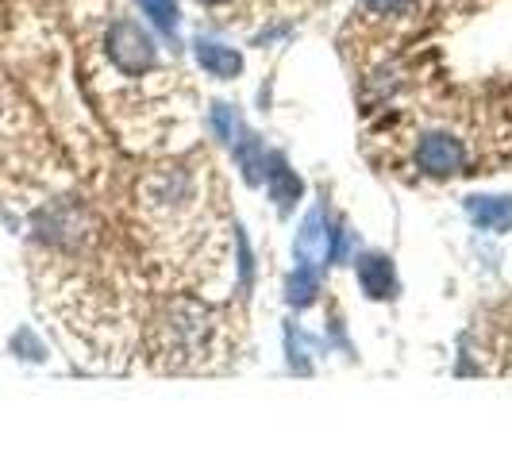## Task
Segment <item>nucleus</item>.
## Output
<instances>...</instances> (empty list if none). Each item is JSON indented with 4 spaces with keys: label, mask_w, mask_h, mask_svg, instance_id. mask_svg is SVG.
I'll return each mask as SVG.
<instances>
[{
    "label": "nucleus",
    "mask_w": 512,
    "mask_h": 462,
    "mask_svg": "<svg viewBox=\"0 0 512 462\" xmlns=\"http://www.w3.org/2000/svg\"><path fill=\"white\" fill-rule=\"evenodd\" d=\"M139 4H143V12L151 16V24L158 31H166V35L178 31V0H139Z\"/></svg>",
    "instance_id": "9"
},
{
    "label": "nucleus",
    "mask_w": 512,
    "mask_h": 462,
    "mask_svg": "<svg viewBox=\"0 0 512 462\" xmlns=\"http://www.w3.org/2000/svg\"><path fill=\"white\" fill-rule=\"evenodd\" d=\"M205 4H224V0H205Z\"/></svg>",
    "instance_id": "13"
},
{
    "label": "nucleus",
    "mask_w": 512,
    "mask_h": 462,
    "mask_svg": "<svg viewBox=\"0 0 512 462\" xmlns=\"http://www.w3.org/2000/svg\"><path fill=\"white\" fill-rule=\"evenodd\" d=\"M197 62H201L212 77H224V81L243 70L239 51H235V47H224V43H212V39H201V43H197Z\"/></svg>",
    "instance_id": "6"
},
{
    "label": "nucleus",
    "mask_w": 512,
    "mask_h": 462,
    "mask_svg": "<svg viewBox=\"0 0 512 462\" xmlns=\"http://www.w3.org/2000/svg\"><path fill=\"white\" fill-rule=\"evenodd\" d=\"M212 128H216V135L224 143H235V112H231L228 104H216L212 108Z\"/></svg>",
    "instance_id": "11"
},
{
    "label": "nucleus",
    "mask_w": 512,
    "mask_h": 462,
    "mask_svg": "<svg viewBox=\"0 0 512 462\" xmlns=\"http://www.w3.org/2000/svg\"><path fill=\"white\" fill-rule=\"evenodd\" d=\"M235 158H239V166H243V178H247V181H262V178H266V151L258 147L255 135H247V139H239V143H235Z\"/></svg>",
    "instance_id": "8"
},
{
    "label": "nucleus",
    "mask_w": 512,
    "mask_h": 462,
    "mask_svg": "<svg viewBox=\"0 0 512 462\" xmlns=\"http://www.w3.org/2000/svg\"><path fill=\"white\" fill-rule=\"evenodd\" d=\"M266 185H270V197L278 201V208L282 212H289V208L297 205V197H301V178L285 166V158L282 154H274V158H266Z\"/></svg>",
    "instance_id": "5"
},
{
    "label": "nucleus",
    "mask_w": 512,
    "mask_h": 462,
    "mask_svg": "<svg viewBox=\"0 0 512 462\" xmlns=\"http://www.w3.org/2000/svg\"><path fill=\"white\" fill-rule=\"evenodd\" d=\"M366 4H370L374 12H401L409 0H366Z\"/></svg>",
    "instance_id": "12"
},
{
    "label": "nucleus",
    "mask_w": 512,
    "mask_h": 462,
    "mask_svg": "<svg viewBox=\"0 0 512 462\" xmlns=\"http://www.w3.org/2000/svg\"><path fill=\"white\" fill-rule=\"evenodd\" d=\"M359 282L374 301L397 297V278H393V266H389V258L385 255H362L359 258Z\"/></svg>",
    "instance_id": "3"
},
{
    "label": "nucleus",
    "mask_w": 512,
    "mask_h": 462,
    "mask_svg": "<svg viewBox=\"0 0 512 462\" xmlns=\"http://www.w3.org/2000/svg\"><path fill=\"white\" fill-rule=\"evenodd\" d=\"M416 166L424 170V174H432V178H447V174H459L462 166H466V151H462L459 139H451V135H424L420 139V147H416Z\"/></svg>",
    "instance_id": "2"
},
{
    "label": "nucleus",
    "mask_w": 512,
    "mask_h": 462,
    "mask_svg": "<svg viewBox=\"0 0 512 462\" xmlns=\"http://www.w3.org/2000/svg\"><path fill=\"white\" fill-rule=\"evenodd\" d=\"M316 293H320V270L316 266H297V274L285 282V301L305 308L316 301Z\"/></svg>",
    "instance_id": "7"
},
{
    "label": "nucleus",
    "mask_w": 512,
    "mask_h": 462,
    "mask_svg": "<svg viewBox=\"0 0 512 462\" xmlns=\"http://www.w3.org/2000/svg\"><path fill=\"white\" fill-rule=\"evenodd\" d=\"M108 58H112V66H116L120 74L139 77L154 66L158 47H154V39L143 27L124 16V20H116V24L108 27Z\"/></svg>",
    "instance_id": "1"
},
{
    "label": "nucleus",
    "mask_w": 512,
    "mask_h": 462,
    "mask_svg": "<svg viewBox=\"0 0 512 462\" xmlns=\"http://www.w3.org/2000/svg\"><path fill=\"white\" fill-rule=\"evenodd\" d=\"M8 347H12V355H20V359H27V362L47 359V347L35 339V332H31V328H20V332L12 335V343H8Z\"/></svg>",
    "instance_id": "10"
},
{
    "label": "nucleus",
    "mask_w": 512,
    "mask_h": 462,
    "mask_svg": "<svg viewBox=\"0 0 512 462\" xmlns=\"http://www.w3.org/2000/svg\"><path fill=\"white\" fill-rule=\"evenodd\" d=\"M470 220L482 231H509L512 228V197H470L466 201Z\"/></svg>",
    "instance_id": "4"
}]
</instances>
